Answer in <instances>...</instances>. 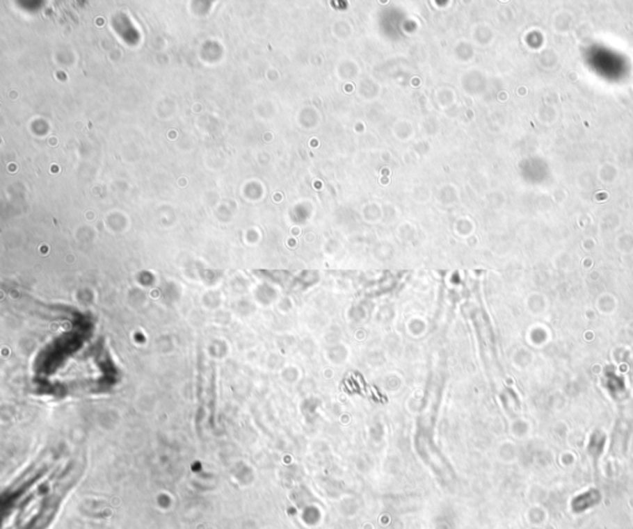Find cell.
<instances>
[{
	"mask_svg": "<svg viewBox=\"0 0 633 529\" xmlns=\"http://www.w3.org/2000/svg\"><path fill=\"white\" fill-rule=\"evenodd\" d=\"M601 500L600 492L598 490H589L585 494L577 496L572 502V511L582 513L591 507L596 506Z\"/></svg>",
	"mask_w": 633,
	"mask_h": 529,
	"instance_id": "cell-1",
	"label": "cell"
}]
</instances>
